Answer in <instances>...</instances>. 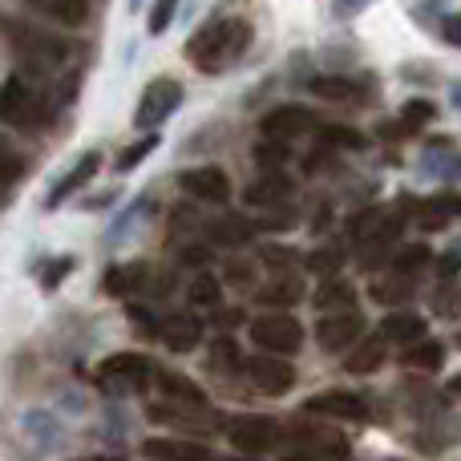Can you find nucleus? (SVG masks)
Returning a JSON list of instances; mask_svg holds the SVG:
<instances>
[{
    "instance_id": "obj_1",
    "label": "nucleus",
    "mask_w": 461,
    "mask_h": 461,
    "mask_svg": "<svg viewBox=\"0 0 461 461\" xmlns=\"http://www.w3.org/2000/svg\"><path fill=\"white\" fill-rule=\"evenodd\" d=\"M251 45V29L243 21H230V16H219V21L203 24L191 41H186V61L203 73H223Z\"/></svg>"
},
{
    "instance_id": "obj_2",
    "label": "nucleus",
    "mask_w": 461,
    "mask_h": 461,
    "mask_svg": "<svg viewBox=\"0 0 461 461\" xmlns=\"http://www.w3.org/2000/svg\"><path fill=\"white\" fill-rule=\"evenodd\" d=\"M0 105H5V122L16 130H41L53 122V97L32 77H24V73H13V77L5 81Z\"/></svg>"
},
{
    "instance_id": "obj_3",
    "label": "nucleus",
    "mask_w": 461,
    "mask_h": 461,
    "mask_svg": "<svg viewBox=\"0 0 461 461\" xmlns=\"http://www.w3.org/2000/svg\"><path fill=\"white\" fill-rule=\"evenodd\" d=\"M146 417H150L154 425H162V429H175V433H215L223 429V413H215L207 405H199V401H175V397H158L154 405H146Z\"/></svg>"
},
{
    "instance_id": "obj_4",
    "label": "nucleus",
    "mask_w": 461,
    "mask_h": 461,
    "mask_svg": "<svg viewBox=\"0 0 461 461\" xmlns=\"http://www.w3.org/2000/svg\"><path fill=\"white\" fill-rule=\"evenodd\" d=\"M247 336H251L259 348L279 352V357H295V352L303 348V324L292 316V312H284V308H276V312H267V316L251 320Z\"/></svg>"
},
{
    "instance_id": "obj_5",
    "label": "nucleus",
    "mask_w": 461,
    "mask_h": 461,
    "mask_svg": "<svg viewBox=\"0 0 461 461\" xmlns=\"http://www.w3.org/2000/svg\"><path fill=\"white\" fill-rule=\"evenodd\" d=\"M154 360L142 357V352H113V357L102 360L97 368V381L110 393H142L146 384H154Z\"/></svg>"
},
{
    "instance_id": "obj_6",
    "label": "nucleus",
    "mask_w": 461,
    "mask_h": 461,
    "mask_svg": "<svg viewBox=\"0 0 461 461\" xmlns=\"http://www.w3.org/2000/svg\"><path fill=\"white\" fill-rule=\"evenodd\" d=\"M227 441L239 449V454H271V449L284 441V429H279L276 417L263 413H239L227 421Z\"/></svg>"
},
{
    "instance_id": "obj_7",
    "label": "nucleus",
    "mask_w": 461,
    "mask_h": 461,
    "mask_svg": "<svg viewBox=\"0 0 461 461\" xmlns=\"http://www.w3.org/2000/svg\"><path fill=\"white\" fill-rule=\"evenodd\" d=\"M183 105V86L175 77H158L142 89L138 97V113H134V126L138 130H162V122L175 118V110Z\"/></svg>"
},
{
    "instance_id": "obj_8",
    "label": "nucleus",
    "mask_w": 461,
    "mask_h": 461,
    "mask_svg": "<svg viewBox=\"0 0 461 461\" xmlns=\"http://www.w3.org/2000/svg\"><path fill=\"white\" fill-rule=\"evenodd\" d=\"M8 37H13L16 53L29 57L32 69H49V73H53V69H61V65L69 61V45H65V41H57V37H45V32H37V29H24L21 32V24L8 21Z\"/></svg>"
},
{
    "instance_id": "obj_9",
    "label": "nucleus",
    "mask_w": 461,
    "mask_h": 461,
    "mask_svg": "<svg viewBox=\"0 0 461 461\" xmlns=\"http://www.w3.org/2000/svg\"><path fill=\"white\" fill-rule=\"evenodd\" d=\"M365 336V316L357 308H344V312H324L316 320V344L320 352H348L352 344Z\"/></svg>"
},
{
    "instance_id": "obj_10",
    "label": "nucleus",
    "mask_w": 461,
    "mask_h": 461,
    "mask_svg": "<svg viewBox=\"0 0 461 461\" xmlns=\"http://www.w3.org/2000/svg\"><path fill=\"white\" fill-rule=\"evenodd\" d=\"M287 454L292 457H348L352 446L332 429H312V425H292L287 429Z\"/></svg>"
},
{
    "instance_id": "obj_11",
    "label": "nucleus",
    "mask_w": 461,
    "mask_h": 461,
    "mask_svg": "<svg viewBox=\"0 0 461 461\" xmlns=\"http://www.w3.org/2000/svg\"><path fill=\"white\" fill-rule=\"evenodd\" d=\"M243 373H247V381H251L259 393H267V397H284V393L295 389V368L287 365L279 352L243 360Z\"/></svg>"
},
{
    "instance_id": "obj_12",
    "label": "nucleus",
    "mask_w": 461,
    "mask_h": 461,
    "mask_svg": "<svg viewBox=\"0 0 461 461\" xmlns=\"http://www.w3.org/2000/svg\"><path fill=\"white\" fill-rule=\"evenodd\" d=\"M259 130H263V138H284V142H292V138H303V134H312V130H320V118L308 105H276V110L263 113Z\"/></svg>"
},
{
    "instance_id": "obj_13",
    "label": "nucleus",
    "mask_w": 461,
    "mask_h": 461,
    "mask_svg": "<svg viewBox=\"0 0 461 461\" xmlns=\"http://www.w3.org/2000/svg\"><path fill=\"white\" fill-rule=\"evenodd\" d=\"M303 413L312 417H332V421H368V397L348 389H328L303 405Z\"/></svg>"
},
{
    "instance_id": "obj_14",
    "label": "nucleus",
    "mask_w": 461,
    "mask_h": 461,
    "mask_svg": "<svg viewBox=\"0 0 461 461\" xmlns=\"http://www.w3.org/2000/svg\"><path fill=\"white\" fill-rule=\"evenodd\" d=\"M397 239H401V215H389V219H376L368 235L357 239V263L365 271H376L384 263V255L397 251Z\"/></svg>"
},
{
    "instance_id": "obj_15",
    "label": "nucleus",
    "mask_w": 461,
    "mask_h": 461,
    "mask_svg": "<svg viewBox=\"0 0 461 461\" xmlns=\"http://www.w3.org/2000/svg\"><path fill=\"white\" fill-rule=\"evenodd\" d=\"M178 186L191 199L207 203V207H227V199H230V178L223 167H194L186 175H178Z\"/></svg>"
},
{
    "instance_id": "obj_16",
    "label": "nucleus",
    "mask_w": 461,
    "mask_h": 461,
    "mask_svg": "<svg viewBox=\"0 0 461 461\" xmlns=\"http://www.w3.org/2000/svg\"><path fill=\"white\" fill-rule=\"evenodd\" d=\"M154 336L167 344L170 352H191L203 344V320L194 312H170L154 324Z\"/></svg>"
},
{
    "instance_id": "obj_17",
    "label": "nucleus",
    "mask_w": 461,
    "mask_h": 461,
    "mask_svg": "<svg viewBox=\"0 0 461 461\" xmlns=\"http://www.w3.org/2000/svg\"><path fill=\"white\" fill-rule=\"evenodd\" d=\"M308 89L324 102H360V97L373 94V81L368 77H352V73H316L308 81Z\"/></svg>"
},
{
    "instance_id": "obj_18",
    "label": "nucleus",
    "mask_w": 461,
    "mask_h": 461,
    "mask_svg": "<svg viewBox=\"0 0 461 461\" xmlns=\"http://www.w3.org/2000/svg\"><path fill=\"white\" fill-rule=\"evenodd\" d=\"M97 170H102V154H97V150H86L77 162H73L69 170H65V178H61V183H57L53 191H49L45 211H57L65 199H73V194H77L81 186H89V183H94V175H97Z\"/></svg>"
},
{
    "instance_id": "obj_19",
    "label": "nucleus",
    "mask_w": 461,
    "mask_h": 461,
    "mask_svg": "<svg viewBox=\"0 0 461 461\" xmlns=\"http://www.w3.org/2000/svg\"><path fill=\"white\" fill-rule=\"evenodd\" d=\"M384 360H389V336L376 328V336H360V340L352 344L344 368H348L352 376H368V373H376V368H384Z\"/></svg>"
},
{
    "instance_id": "obj_20",
    "label": "nucleus",
    "mask_w": 461,
    "mask_h": 461,
    "mask_svg": "<svg viewBox=\"0 0 461 461\" xmlns=\"http://www.w3.org/2000/svg\"><path fill=\"white\" fill-rule=\"evenodd\" d=\"M287 199H292V178L279 175L276 167H267V170H263V175L243 191V203H247V207H255V211L279 207V203H287Z\"/></svg>"
},
{
    "instance_id": "obj_21",
    "label": "nucleus",
    "mask_w": 461,
    "mask_h": 461,
    "mask_svg": "<svg viewBox=\"0 0 461 461\" xmlns=\"http://www.w3.org/2000/svg\"><path fill=\"white\" fill-rule=\"evenodd\" d=\"M142 457H158V461H211L215 449L203 441H183V438H150L142 446Z\"/></svg>"
},
{
    "instance_id": "obj_22",
    "label": "nucleus",
    "mask_w": 461,
    "mask_h": 461,
    "mask_svg": "<svg viewBox=\"0 0 461 461\" xmlns=\"http://www.w3.org/2000/svg\"><path fill=\"white\" fill-rule=\"evenodd\" d=\"M454 219H461V191H441L433 199L417 203V223L425 230H441L454 223Z\"/></svg>"
},
{
    "instance_id": "obj_23",
    "label": "nucleus",
    "mask_w": 461,
    "mask_h": 461,
    "mask_svg": "<svg viewBox=\"0 0 461 461\" xmlns=\"http://www.w3.org/2000/svg\"><path fill=\"white\" fill-rule=\"evenodd\" d=\"M381 332L389 336V344H413V340H421V336H429V320L417 316V312L393 308L389 316L381 320Z\"/></svg>"
},
{
    "instance_id": "obj_24",
    "label": "nucleus",
    "mask_w": 461,
    "mask_h": 461,
    "mask_svg": "<svg viewBox=\"0 0 461 461\" xmlns=\"http://www.w3.org/2000/svg\"><path fill=\"white\" fill-rule=\"evenodd\" d=\"M303 300V279L300 276H287V271H279L271 284H263L259 292H255V303H263V308H292V303Z\"/></svg>"
},
{
    "instance_id": "obj_25",
    "label": "nucleus",
    "mask_w": 461,
    "mask_h": 461,
    "mask_svg": "<svg viewBox=\"0 0 461 461\" xmlns=\"http://www.w3.org/2000/svg\"><path fill=\"white\" fill-rule=\"evenodd\" d=\"M24 5L49 21L65 24V29H81L89 21V0H24Z\"/></svg>"
},
{
    "instance_id": "obj_26",
    "label": "nucleus",
    "mask_w": 461,
    "mask_h": 461,
    "mask_svg": "<svg viewBox=\"0 0 461 461\" xmlns=\"http://www.w3.org/2000/svg\"><path fill=\"white\" fill-rule=\"evenodd\" d=\"M352 303H357V287H352V279H344V276L320 279L316 295H312V308L316 312H344V308H352Z\"/></svg>"
},
{
    "instance_id": "obj_27",
    "label": "nucleus",
    "mask_w": 461,
    "mask_h": 461,
    "mask_svg": "<svg viewBox=\"0 0 461 461\" xmlns=\"http://www.w3.org/2000/svg\"><path fill=\"white\" fill-rule=\"evenodd\" d=\"M425 170H429V178H461V154L454 146V138H433L429 146H425Z\"/></svg>"
},
{
    "instance_id": "obj_28",
    "label": "nucleus",
    "mask_w": 461,
    "mask_h": 461,
    "mask_svg": "<svg viewBox=\"0 0 461 461\" xmlns=\"http://www.w3.org/2000/svg\"><path fill=\"white\" fill-rule=\"evenodd\" d=\"M255 219H247V215H223V219H215V223L207 227V239L215 247H243V243H251L255 239Z\"/></svg>"
},
{
    "instance_id": "obj_29",
    "label": "nucleus",
    "mask_w": 461,
    "mask_h": 461,
    "mask_svg": "<svg viewBox=\"0 0 461 461\" xmlns=\"http://www.w3.org/2000/svg\"><path fill=\"white\" fill-rule=\"evenodd\" d=\"M368 295H373L376 303H409L413 300V276H405V271H384V276H376L373 284H368Z\"/></svg>"
},
{
    "instance_id": "obj_30",
    "label": "nucleus",
    "mask_w": 461,
    "mask_h": 461,
    "mask_svg": "<svg viewBox=\"0 0 461 461\" xmlns=\"http://www.w3.org/2000/svg\"><path fill=\"white\" fill-rule=\"evenodd\" d=\"M441 360H446V348H441L438 340H429V336H421V340H413L405 348L401 365H405L409 373H438Z\"/></svg>"
},
{
    "instance_id": "obj_31",
    "label": "nucleus",
    "mask_w": 461,
    "mask_h": 461,
    "mask_svg": "<svg viewBox=\"0 0 461 461\" xmlns=\"http://www.w3.org/2000/svg\"><path fill=\"white\" fill-rule=\"evenodd\" d=\"M154 384H158L162 397L199 401V405H207V389H203V384H194L191 376H183V373H167V368H154Z\"/></svg>"
},
{
    "instance_id": "obj_32",
    "label": "nucleus",
    "mask_w": 461,
    "mask_h": 461,
    "mask_svg": "<svg viewBox=\"0 0 461 461\" xmlns=\"http://www.w3.org/2000/svg\"><path fill=\"white\" fill-rule=\"evenodd\" d=\"M146 276H150L146 263H118V267H110V276H105V292L110 295H134V292L146 287Z\"/></svg>"
},
{
    "instance_id": "obj_33",
    "label": "nucleus",
    "mask_w": 461,
    "mask_h": 461,
    "mask_svg": "<svg viewBox=\"0 0 461 461\" xmlns=\"http://www.w3.org/2000/svg\"><path fill=\"white\" fill-rule=\"evenodd\" d=\"M344 259H348V247H344V243H324V247H316V251L303 259V267L316 271L320 279H328V276H340Z\"/></svg>"
},
{
    "instance_id": "obj_34",
    "label": "nucleus",
    "mask_w": 461,
    "mask_h": 461,
    "mask_svg": "<svg viewBox=\"0 0 461 461\" xmlns=\"http://www.w3.org/2000/svg\"><path fill=\"white\" fill-rule=\"evenodd\" d=\"M186 295H191V303H199V308H219V303H223V284L215 279V271H199V276L191 279V287H186Z\"/></svg>"
},
{
    "instance_id": "obj_35",
    "label": "nucleus",
    "mask_w": 461,
    "mask_h": 461,
    "mask_svg": "<svg viewBox=\"0 0 461 461\" xmlns=\"http://www.w3.org/2000/svg\"><path fill=\"white\" fill-rule=\"evenodd\" d=\"M433 118H438V105H433L429 97H409V102L401 105V130H405V134H417V130L429 126Z\"/></svg>"
},
{
    "instance_id": "obj_36",
    "label": "nucleus",
    "mask_w": 461,
    "mask_h": 461,
    "mask_svg": "<svg viewBox=\"0 0 461 461\" xmlns=\"http://www.w3.org/2000/svg\"><path fill=\"white\" fill-rule=\"evenodd\" d=\"M429 263H433L429 243H405V247H397V251H393V267L405 271V276H417V271L429 267Z\"/></svg>"
},
{
    "instance_id": "obj_37",
    "label": "nucleus",
    "mask_w": 461,
    "mask_h": 461,
    "mask_svg": "<svg viewBox=\"0 0 461 461\" xmlns=\"http://www.w3.org/2000/svg\"><path fill=\"white\" fill-rule=\"evenodd\" d=\"M158 142H162V138H158V130H150V134H146V138H138L134 146H126V150L118 154V162H113V167H118V175H130V170H134L138 162L146 158V154H154V150H158Z\"/></svg>"
},
{
    "instance_id": "obj_38",
    "label": "nucleus",
    "mask_w": 461,
    "mask_h": 461,
    "mask_svg": "<svg viewBox=\"0 0 461 461\" xmlns=\"http://www.w3.org/2000/svg\"><path fill=\"white\" fill-rule=\"evenodd\" d=\"M320 138H324V146H332V150H365L368 146V138L352 126H324Z\"/></svg>"
},
{
    "instance_id": "obj_39",
    "label": "nucleus",
    "mask_w": 461,
    "mask_h": 461,
    "mask_svg": "<svg viewBox=\"0 0 461 461\" xmlns=\"http://www.w3.org/2000/svg\"><path fill=\"white\" fill-rule=\"evenodd\" d=\"M300 223V215H295V207H263V211H255V227L259 230H287V227H295Z\"/></svg>"
},
{
    "instance_id": "obj_40",
    "label": "nucleus",
    "mask_w": 461,
    "mask_h": 461,
    "mask_svg": "<svg viewBox=\"0 0 461 461\" xmlns=\"http://www.w3.org/2000/svg\"><path fill=\"white\" fill-rule=\"evenodd\" d=\"M235 365H243V357H239V344L230 340V336H219V340L211 344V368H215V373H230Z\"/></svg>"
},
{
    "instance_id": "obj_41",
    "label": "nucleus",
    "mask_w": 461,
    "mask_h": 461,
    "mask_svg": "<svg viewBox=\"0 0 461 461\" xmlns=\"http://www.w3.org/2000/svg\"><path fill=\"white\" fill-rule=\"evenodd\" d=\"M175 13H178V0H154L150 16H146V32L162 37V32L170 29V21H175Z\"/></svg>"
},
{
    "instance_id": "obj_42",
    "label": "nucleus",
    "mask_w": 461,
    "mask_h": 461,
    "mask_svg": "<svg viewBox=\"0 0 461 461\" xmlns=\"http://www.w3.org/2000/svg\"><path fill=\"white\" fill-rule=\"evenodd\" d=\"M295 259H300V255H295L292 247H279V243L259 247V263H263V267H271V271H292Z\"/></svg>"
},
{
    "instance_id": "obj_43",
    "label": "nucleus",
    "mask_w": 461,
    "mask_h": 461,
    "mask_svg": "<svg viewBox=\"0 0 461 461\" xmlns=\"http://www.w3.org/2000/svg\"><path fill=\"white\" fill-rule=\"evenodd\" d=\"M77 267V259L73 255H61V259H49L45 263V276H41V292H57V284H61L69 271Z\"/></svg>"
},
{
    "instance_id": "obj_44",
    "label": "nucleus",
    "mask_w": 461,
    "mask_h": 461,
    "mask_svg": "<svg viewBox=\"0 0 461 461\" xmlns=\"http://www.w3.org/2000/svg\"><path fill=\"white\" fill-rule=\"evenodd\" d=\"M287 158H292V150H287L284 138H267V142L255 146V162H263V167H279Z\"/></svg>"
},
{
    "instance_id": "obj_45",
    "label": "nucleus",
    "mask_w": 461,
    "mask_h": 461,
    "mask_svg": "<svg viewBox=\"0 0 461 461\" xmlns=\"http://www.w3.org/2000/svg\"><path fill=\"white\" fill-rule=\"evenodd\" d=\"M461 276V251H446L438 259V279H446V284H454Z\"/></svg>"
},
{
    "instance_id": "obj_46",
    "label": "nucleus",
    "mask_w": 461,
    "mask_h": 461,
    "mask_svg": "<svg viewBox=\"0 0 461 461\" xmlns=\"http://www.w3.org/2000/svg\"><path fill=\"white\" fill-rule=\"evenodd\" d=\"M170 287H175V271H162V276H158V271H150V276H146V287H142V292H150V295H167Z\"/></svg>"
},
{
    "instance_id": "obj_47",
    "label": "nucleus",
    "mask_w": 461,
    "mask_h": 461,
    "mask_svg": "<svg viewBox=\"0 0 461 461\" xmlns=\"http://www.w3.org/2000/svg\"><path fill=\"white\" fill-rule=\"evenodd\" d=\"M21 178V158L5 146V191H13V183Z\"/></svg>"
},
{
    "instance_id": "obj_48",
    "label": "nucleus",
    "mask_w": 461,
    "mask_h": 461,
    "mask_svg": "<svg viewBox=\"0 0 461 461\" xmlns=\"http://www.w3.org/2000/svg\"><path fill=\"white\" fill-rule=\"evenodd\" d=\"M441 32H446L449 45L461 49V13H449V16H446V24H441Z\"/></svg>"
},
{
    "instance_id": "obj_49",
    "label": "nucleus",
    "mask_w": 461,
    "mask_h": 461,
    "mask_svg": "<svg viewBox=\"0 0 461 461\" xmlns=\"http://www.w3.org/2000/svg\"><path fill=\"white\" fill-rule=\"evenodd\" d=\"M365 5H373V0H336L332 13H336V16H357Z\"/></svg>"
},
{
    "instance_id": "obj_50",
    "label": "nucleus",
    "mask_w": 461,
    "mask_h": 461,
    "mask_svg": "<svg viewBox=\"0 0 461 461\" xmlns=\"http://www.w3.org/2000/svg\"><path fill=\"white\" fill-rule=\"evenodd\" d=\"M207 247H183V251H178V259L183 263H207Z\"/></svg>"
},
{
    "instance_id": "obj_51",
    "label": "nucleus",
    "mask_w": 461,
    "mask_h": 461,
    "mask_svg": "<svg viewBox=\"0 0 461 461\" xmlns=\"http://www.w3.org/2000/svg\"><path fill=\"white\" fill-rule=\"evenodd\" d=\"M227 271H230V276H227L230 284H239V287H243V284H247V271H251V267H247V263H230Z\"/></svg>"
},
{
    "instance_id": "obj_52",
    "label": "nucleus",
    "mask_w": 461,
    "mask_h": 461,
    "mask_svg": "<svg viewBox=\"0 0 461 461\" xmlns=\"http://www.w3.org/2000/svg\"><path fill=\"white\" fill-rule=\"evenodd\" d=\"M449 105H454V110L461 113V81H454V86H449Z\"/></svg>"
},
{
    "instance_id": "obj_53",
    "label": "nucleus",
    "mask_w": 461,
    "mask_h": 461,
    "mask_svg": "<svg viewBox=\"0 0 461 461\" xmlns=\"http://www.w3.org/2000/svg\"><path fill=\"white\" fill-rule=\"evenodd\" d=\"M449 393H457V397H461V376H454V381H449Z\"/></svg>"
},
{
    "instance_id": "obj_54",
    "label": "nucleus",
    "mask_w": 461,
    "mask_h": 461,
    "mask_svg": "<svg viewBox=\"0 0 461 461\" xmlns=\"http://www.w3.org/2000/svg\"><path fill=\"white\" fill-rule=\"evenodd\" d=\"M130 5H134V8H138V5H142V0H130Z\"/></svg>"
},
{
    "instance_id": "obj_55",
    "label": "nucleus",
    "mask_w": 461,
    "mask_h": 461,
    "mask_svg": "<svg viewBox=\"0 0 461 461\" xmlns=\"http://www.w3.org/2000/svg\"><path fill=\"white\" fill-rule=\"evenodd\" d=\"M457 344H461V340H457Z\"/></svg>"
}]
</instances>
